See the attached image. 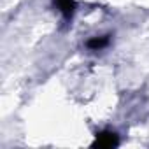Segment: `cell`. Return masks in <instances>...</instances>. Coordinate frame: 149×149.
Here are the masks:
<instances>
[{"label":"cell","instance_id":"obj_1","mask_svg":"<svg viewBox=\"0 0 149 149\" xmlns=\"http://www.w3.org/2000/svg\"><path fill=\"white\" fill-rule=\"evenodd\" d=\"M118 144H119V139L114 132H100L95 140V146L98 147H114Z\"/></svg>","mask_w":149,"mask_h":149},{"label":"cell","instance_id":"obj_2","mask_svg":"<svg viewBox=\"0 0 149 149\" xmlns=\"http://www.w3.org/2000/svg\"><path fill=\"white\" fill-rule=\"evenodd\" d=\"M54 4H56L58 11H60L67 19L72 18L74 9H76V4H74V0H54Z\"/></svg>","mask_w":149,"mask_h":149},{"label":"cell","instance_id":"obj_3","mask_svg":"<svg viewBox=\"0 0 149 149\" xmlns=\"http://www.w3.org/2000/svg\"><path fill=\"white\" fill-rule=\"evenodd\" d=\"M109 42H111L109 35H100V37H91V39L86 42V46H88L91 51H100V49L107 47Z\"/></svg>","mask_w":149,"mask_h":149}]
</instances>
